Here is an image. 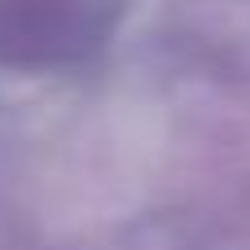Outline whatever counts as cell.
<instances>
[{
    "label": "cell",
    "instance_id": "1",
    "mask_svg": "<svg viewBox=\"0 0 250 250\" xmlns=\"http://www.w3.org/2000/svg\"><path fill=\"white\" fill-rule=\"evenodd\" d=\"M83 35V0H0V48L48 57Z\"/></svg>",
    "mask_w": 250,
    "mask_h": 250
}]
</instances>
